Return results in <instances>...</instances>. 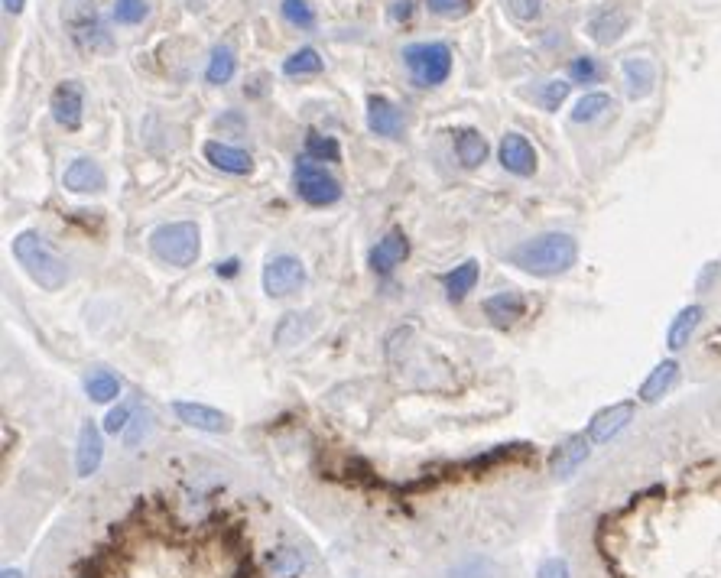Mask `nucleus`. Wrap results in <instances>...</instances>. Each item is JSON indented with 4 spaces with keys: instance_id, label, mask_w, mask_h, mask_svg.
I'll list each match as a JSON object with an SVG mask.
<instances>
[{
    "instance_id": "f257e3e1",
    "label": "nucleus",
    "mask_w": 721,
    "mask_h": 578,
    "mask_svg": "<svg viewBox=\"0 0 721 578\" xmlns=\"http://www.w3.org/2000/svg\"><path fill=\"white\" fill-rule=\"evenodd\" d=\"M65 553L49 578H319L303 540L260 530L218 484L192 478L127 494Z\"/></svg>"
},
{
    "instance_id": "f03ea898",
    "label": "nucleus",
    "mask_w": 721,
    "mask_h": 578,
    "mask_svg": "<svg viewBox=\"0 0 721 578\" xmlns=\"http://www.w3.org/2000/svg\"><path fill=\"white\" fill-rule=\"evenodd\" d=\"M507 260L523 273H533V277H559L575 267L579 260V241L572 234L562 231H549L540 234V238H530L517 247H510Z\"/></svg>"
},
{
    "instance_id": "7ed1b4c3",
    "label": "nucleus",
    "mask_w": 721,
    "mask_h": 578,
    "mask_svg": "<svg viewBox=\"0 0 721 578\" xmlns=\"http://www.w3.org/2000/svg\"><path fill=\"white\" fill-rule=\"evenodd\" d=\"M13 257L30 273V280L49 289V293H56V289H62L65 280H69V264H65V260L52 251V244L46 238H39L36 231H23L13 238Z\"/></svg>"
},
{
    "instance_id": "20e7f679",
    "label": "nucleus",
    "mask_w": 721,
    "mask_h": 578,
    "mask_svg": "<svg viewBox=\"0 0 721 578\" xmlns=\"http://www.w3.org/2000/svg\"><path fill=\"white\" fill-rule=\"evenodd\" d=\"M150 251L169 267H192L202 254L199 228L192 221H169L150 234Z\"/></svg>"
},
{
    "instance_id": "39448f33",
    "label": "nucleus",
    "mask_w": 721,
    "mask_h": 578,
    "mask_svg": "<svg viewBox=\"0 0 721 578\" xmlns=\"http://www.w3.org/2000/svg\"><path fill=\"white\" fill-rule=\"evenodd\" d=\"M62 20H65V26H69L75 46H82V49H88V52H98V49H111V46H114L108 26H104L101 13L95 10V4H91V0H69V4L62 7Z\"/></svg>"
},
{
    "instance_id": "423d86ee",
    "label": "nucleus",
    "mask_w": 721,
    "mask_h": 578,
    "mask_svg": "<svg viewBox=\"0 0 721 578\" xmlns=\"http://www.w3.org/2000/svg\"><path fill=\"white\" fill-rule=\"evenodd\" d=\"M293 186H296L299 199H303L306 205H312V208H325V205H335L338 199H342V182H338L322 163L309 160V156H303V160L296 163Z\"/></svg>"
},
{
    "instance_id": "0eeeda50",
    "label": "nucleus",
    "mask_w": 721,
    "mask_h": 578,
    "mask_svg": "<svg viewBox=\"0 0 721 578\" xmlns=\"http://www.w3.org/2000/svg\"><path fill=\"white\" fill-rule=\"evenodd\" d=\"M403 65L416 78V85H442L452 75V49L445 43H413L403 49Z\"/></svg>"
},
{
    "instance_id": "6e6552de",
    "label": "nucleus",
    "mask_w": 721,
    "mask_h": 578,
    "mask_svg": "<svg viewBox=\"0 0 721 578\" xmlns=\"http://www.w3.org/2000/svg\"><path fill=\"white\" fill-rule=\"evenodd\" d=\"M303 286H306V267H303V260L293 254L273 257L264 267V293L270 299H286V296L299 293Z\"/></svg>"
},
{
    "instance_id": "1a4fd4ad",
    "label": "nucleus",
    "mask_w": 721,
    "mask_h": 578,
    "mask_svg": "<svg viewBox=\"0 0 721 578\" xmlns=\"http://www.w3.org/2000/svg\"><path fill=\"white\" fill-rule=\"evenodd\" d=\"M49 111H52V121L65 130H78L82 127V117H85V91L78 82H62L56 91H52L49 98Z\"/></svg>"
},
{
    "instance_id": "9d476101",
    "label": "nucleus",
    "mask_w": 721,
    "mask_h": 578,
    "mask_svg": "<svg viewBox=\"0 0 721 578\" xmlns=\"http://www.w3.org/2000/svg\"><path fill=\"white\" fill-rule=\"evenodd\" d=\"M588 455H592V439L588 436H569V439H562L553 455H549V475H553L556 481H566L572 478L575 471H579L585 462H588Z\"/></svg>"
},
{
    "instance_id": "9b49d317",
    "label": "nucleus",
    "mask_w": 721,
    "mask_h": 578,
    "mask_svg": "<svg viewBox=\"0 0 721 578\" xmlns=\"http://www.w3.org/2000/svg\"><path fill=\"white\" fill-rule=\"evenodd\" d=\"M631 419H634V403L627 400V403H611L605 406V410H598L592 416V423H588V432L585 436L592 439V445H608L618 432H624L627 426H631Z\"/></svg>"
},
{
    "instance_id": "f8f14e48",
    "label": "nucleus",
    "mask_w": 721,
    "mask_h": 578,
    "mask_svg": "<svg viewBox=\"0 0 721 578\" xmlns=\"http://www.w3.org/2000/svg\"><path fill=\"white\" fill-rule=\"evenodd\" d=\"M497 156H501V166L514 176H533L536 173V150L533 143L523 134H507L497 147Z\"/></svg>"
},
{
    "instance_id": "ddd939ff",
    "label": "nucleus",
    "mask_w": 721,
    "mask_h": 578,
    "mask_svg": "<svg viewBox=\"0 0 721 578\" xmlns=\"http://www.w3.org/2000/svg\"><path fill=\"white\" fill-rule=\"evenodd\" d=\"M173 413L179 416V423H186V426L199 429V432H228L231 429V419L221 410H215V406H205V403L176 400Z\"/></svg>"
},
{
    "instance_id": "4468645a",
    "label": "nucleus",
    "mask_w": 721,
    "mask_h": 578,
    "mask_svg": "<svg viewBox=\"0 0 721 578\" xmlns=\"http://www.w3.org/2000/svg\"><path fill=\"white\" fill-rule=\"evenodd\" d=\"M202 153H205L208 163H212L215 169H221V173H228V176H247L254 169V156L238 150V147H231V143L208 140L202 147Z\"/></svg>"
},
{
    "instance_id": "2eb2a0df",
    "label": "nucleus",
    "mask_w": 721,
    "mask_h": 578,
    "mask_svg": "<svg viewBox=\"0 0 721 578\" xmlns=\"http://www.w3.org/2000/svg\"><path fill=\"white\" fill-rule=\"evenodd\" d=\"M367 127L377 137H400L403 134V114L400 108L384 95L367 98Z\"/></svg>"
},
{
    "instance_id": "dca6fc26",
    "label": "nucleus",
    "mask_w": 721,
    "mask_h": 578,
    "mask_svg": "<svg viewBox=\"0 0 721 578\" xmlns=\"http://www.w3.org/2000/svg\"><path fill=\"white\" fill-rule=\"evenodd\" d=\"M406 257H410V241H406V234L403 231H390V234H384V238L374 244L371 267H374V273H380V277H387V273L397 270Z\"/></svg>"
},
{
    "instance_id": "f3484780",
    "label": "nucleus",
    "mask_w": 721,
    "mask_h": 578,
    "mask_svg": "<svg viewBox=\"0 0 721 578\" xmlns=\"http://www.w3.org/2000/svg\"><path fill=\"white\" fill-rule=\"evenodd\" d=\"M101 458H104V439H101V429L91 423L78 429V449H75V468L82 478H91L95 471L101 468Z\"/></svg>"
},
{
    "instance_id": "a211bd4d",
    "label": "nucleus",
    "mask_w": 721,
    "mask_h": 578,
    "mask_svg": "<svg viewBox=\"0 0 721 578\" xmlns=\"http://www.w3.org/2000/svg\"><path fill=\"white\" fill-rule=\"evenodd\" d=\"M62 186L69 192H78V195H91V192H104L108 176H104V169L95 160H85L82 156V160H75L69 169H65Z\"/></svg>"
},
{
    "instance_id": "6ab92c4d",
    "label": "nucleus",
    "mask_w": 721,
    "mask_h": 578,
    "mask_svg": "<svg viewBox=\"0 0 721 578\" xmlns=\"http://www.w3.org/2000/svg\"><path fill=\"white\" fill-rule=\"evenodd\" d=\"M621 75H624V85H627V95L634 101L647 98L653 85H657V69H653V62L644 59V56H631L621 62Z\"/></svg>"
},
{
    "instance_id": "aec40b11",
    "label": "nucleus",
    "mask_w": 721,
    "mask_h": 578,
    "mask_svg": "<svg viewBox=\"0 0 721 578\" xmlns=\"http://www.w3.org/2000/svg\"><path fill=\"white\" fill-rule=\"evenodd\" d=\"M627 13L618 10V7H605V10H598L592 20H588V36L595 39L598 46H611V43H618L621 33L627 30Z\"/></svg>"
},
{
    "instance_id": "412c9836",
    "label": "nucleus",
    "mask_w": 721,
    "mask_h": 578,
    "mask_svg": "<svg viewBox=\"0 0 721 578\" xmlns=\"http://www.w3.org/2000/svg\"><path fill=\"white\" fill-rule=\"evenodd\" d=\"M481 309L494 325L507 328L517 319H523V312H527V299H523L520 293H494V296H488L481 302Z\"/></svg>"
},
{
    "instance_id": "4be33fe9",
    "label": "nucleus",
    "mask_w": 721,
    "mask_h": 578,
    "mask_svg": "<svg viewBox=\"0 0 721 578\" xmlns=\"http://www.w3.org/2000/svg\"><path fill=\"white\" fill-rule=\"evenodd\" d=\"M676 377H679V361H673V358L660 361V364L647 374L644 384H640V393H637V397L644 400V403H657V400H663L666 393H670V387L676 384Z\"/></svg>"
},
{
    "instance_id": "5701e85b",
    "label": "nucleus",
    "mask_w": 721,
    "mask_h": 578,
    "mask_svg": "<svg viewBox=\"0 0 721 578\" xmlns=\"http://www.w3.org/2000/svg\"><path fill=\"white\" fill-rule=\"evenodd\" d=\"M702 319H705V309H702V306H686V309H679V312H676V319L670 322V332H666V345H670L673 351L686 348V345H689V338L696 335V328H699Z\"/></svg>"
},
{
    "instance_id": "b1692460",
    "label": "nucleus",
    "mask_w": 721,
    "mask_h": 578,
    "mask_svg": "<svg viewBox=\"0 0 721 578\" xmlns=\"http://www.w3.org/2000/svg\"><path fill=\"white\" fill-rule=\"evenodd\" d=\"M455 153H458V163L465 169H478L484 160H488V140H484L478 130H458L455 134Z\"/></svg>"
},
{
    "instance_id": "393cba45",
    "label": "nucleus",
    "mask_w": 721,
    "mask_h": 578,
    "mask_svg": "<svg viewBox=\"0 0 721 578\" xmlns=\"http://www.w3.org/2000/svg\"><path fill=\"white\" fill-rule=\"evenodd\" d=\"M478 283V260H465V264H458L455 270H449L442 277V286H445V293H449V299H465L471 289H475Z\"/></svg>"
},
{
    "instance_id": "a878e982",
    "label": "nucleus",
    "mask_w": 721,
    "mask_h": 578,
    "mask_svg": "<svg viewBox=\"0 0 721 578\" xmlns=\"http://www.w3.org/2000/svg\"><path fill=\"white\" fill-rule=\"evenodd\" d=\"M234 72H238V59H234V52L228 46H218L212 52V59H208V69H205V82L208 85H228Z\"/></svg>"
},
{
    "instance_id": "bb28decb",
    "label": "nucleus",
    "mask_w": 721,
    "mask_h": 578,
    "mask_svg": "<svg viewBox=\"0 0 721 578\" xmlns=\"http://www.w3.org/2000/svg\"><path fill=\"white\" fill-rule=\"evenodd\" d=\"M85 393L95 403H111V400H117V393H121V380H117L111 371H91L85 377Z\"/></svg>"
},
{
    "instance_id": "cd10ccee",
    "label": "nucleus",
    "mask_w": 721,
    "mask_h": 578,
    "mask_svg": "<svg viewBox=\"0 0 721 578\" xmlns=\"http://www.w3.org/2000/svg\"><path fill=\"white\" fill-rule=\"evenodd\" d=\"M325 69V62L322 56L312 46H303V49H296L290 59L283 62V75H290V78H299V75H319Z\"/></svg>"
},
{
    "instance_id": "c85d7f7f",
    "label": "nucleus",
    "mask_w": 721,
    "mask_h": 578,
    "mask_svg": "<svg viewBox=\"0 0 721 578\" xmlns=\"http://www.w3.org/2000/svg\"><path fill=\"white\" fill-rule=\"evenodd\" d=\"M306 156L316 163H338L342 160V147H338L335 137H325L319 130H309L306 134Z\"/></svg>"
},
{
    "instance_id": "c756f323",
    "label": "nucleus",
    "mask_w": 721,
    "mask_h": 578,
    "mask_svg": "<svg viewBox=\"0 0 721 578\" xmlns=\"http://www.w3.org/2000/svg\"><path fill=\"white\" fill-rule=\"evenodd\" d=\"M611 95H605V91H592V95H585L575 101V108H572V121L575 124H588V121H595V117H601L605 111H611Z\"/></svg>"
},
{
    "instance_id": "7c9ffc66",
    "label": "nucleus",
    "mask_w": 721,
    "mask_h": 578,
    "mask_svg": "<svg viewBox=\"0 0 721 578\" xmlns=\"http://www.w3.org/2000/svg\"><path fill=\"white\" fill-rule=\"evenodd\" d=\"M147 17H150L147 0H114V7H111V20L117 26H137Z\"/></svg>"
},
{
    "instance_id": "2f4dec72",
    "label": "nucleus",
    "mask_w": 721,
    "mask_h": 578,
    "mask_svg": "<svg viewBox=\"0 0 721 578\" xmlns=\"http://www.w3.org/2000/svg\"><path fill=\"white\" fill-rule=\"evenodd\" d=\"M280 13L296 30H312V26H316V10L309 7V0H283Z\"/></svg>"
},
{
    "instance_id": "473e14b6",
    "label": "nucleus",
    "mask_w": 721,
    "mask_h": 578,
    "mask_svg": "<svg viewBox=\"0 0 721 578\" xmlns=\"http://www.w3.org/2000/svg\"><path fill=\"white\" fill-rule=\"evenodd\" d=\"M566 98H569V85L566 82H546L540 91H536V101H540L546 111H556Z\"/></svg>"
},
{
    "instance_id": "72a5a7b5",
    "label": "nucleus",
    "mask_w": 721,
    "mask_h": 578,
    "mask_svg": "<svg viewBox=\"0 0 721 578\" xmlns=\"http://www.w3.org/2000/svg\"><path fill=\"white\" fill-rule=\"evenodd\" d=\"M598 62L595 59H588V56H579V59H572L569 65V78L572 82H579V85H592L598 82Z\"/></svg>"
},
{
    "instance_id": "f704fd0d",
    "label": "nucleus",
    "mask_w": 721,
    "mask_h": 578,
    "mask_svg": "<svg viewBox=\"0 0 721 578\" xmlns=\"http://www.w3.org/2000/svg\"><path fill=\"white\" fill-rule=\"evenodd\" d=\"M507 10L514 13V17H517L520 23H533V20H540V13H543L540 0H507Z\"/></svg>"
},
{
    "instance_id": "c9c22d12",
    "label": "nucleus",
    "mask_w": 721,
    "mask_h": 578,
    "mask_svg": "<svg viewBox=\"0 0 721 578\" xmlns=\"http://www.w3.org/2000/svg\"><path fill=\"white\" fill-rule=\"evenodd\" d=\"M432 13H439V17H465L471 10V0H426Z\"/></svg>"
},
{
    "instance_id": "e433bc0d",
    "label": "nucleus",
    "mask_w": 721,
    "mask_h": 578,
    "mask_svg": "<svg viewBox=\"0 0 721 578\" xmlns=\"http://www.w3.org/2000/svg\"><path fill=\"white\" fill-rule=\"evenodd\" d=\"M536 578H572V572H569V562L566 559H546L543 566H540V572H536Z\"/></svg>"
},
{
    "instance_id": "4c0bfd02",
    "label": "nucleus",
    "mask_w": 721,
    "mask_h": 578,
    "mask_svg": "<svg viewBox=\"0 0 721 578\" xmlns=\"http://www.w3.org/2000/svg\"><path fill=\"white\" fill-rule=\"evenodd\" d=\"M130 413H134V410H130L127 403H124V406H117V410H111V413H108V419H104V429L114 432V436H117V432H124V429H127V419H130Z\"/></svg>"
},
{
    "instance_id": "58836bf2",
    "label": "nucleus",
    "mask_w": 721,
    "mask_h": 578,
    "mask_svg": "<svg viewBox=\"0 0 721 578\" xmlns=\"http://www.w3.org/2000/svg\"><path fill=\"white\" fill-rule=\"evenodd\" d=\"M410 13H413V0H393V7H390V20L393 23L410 20Z\"/></svg>"
},
{
    "instance_id": "ea45409f",
    "label": "nucleus",
    "mask_w": 721,
    "mask_h": 578,
    "mask_svg": "<svg viewBox=\"0 0 721 578\" xmlns=\"http://www.w3.org/2000/svg\"><path fill=\"white\" fill-rule=\"evenodd\" d=\"M23 7H26V0H4V10L13 13V17H17V13H20Z\"/></svg>"
},
{
    "instance_id": "a19ab883",
    "label": "nucleus",
    "mask_w": 721,
    "mask_h": 578,
    "mask_svg": "<svg viewBox=\"0 0 721 578\" xmlns=\"http://www.w3.org/2000/svg\"><path fill=\"white\" fill-rule=\"evenodd\" d=\"M218 273H225V277H231V273H238V264H234V260H228L225 267H218Z\"/></svg>"
},
{
    "instance_id": "79ce46f5",
    "label": "nucleus",
    "mask_w": 721,
    "mask_h": 578,
    "mask_svg": "<svg viewBox=\"0 0 721 578\" xmlns=\"http://www.w3.org/2000/svg\"><path fill=\"white\" fill-rule=\"evenodd\" d=\"M4 578H23V575L17 569H4Z\"/></svg>"
}]
</instances>
